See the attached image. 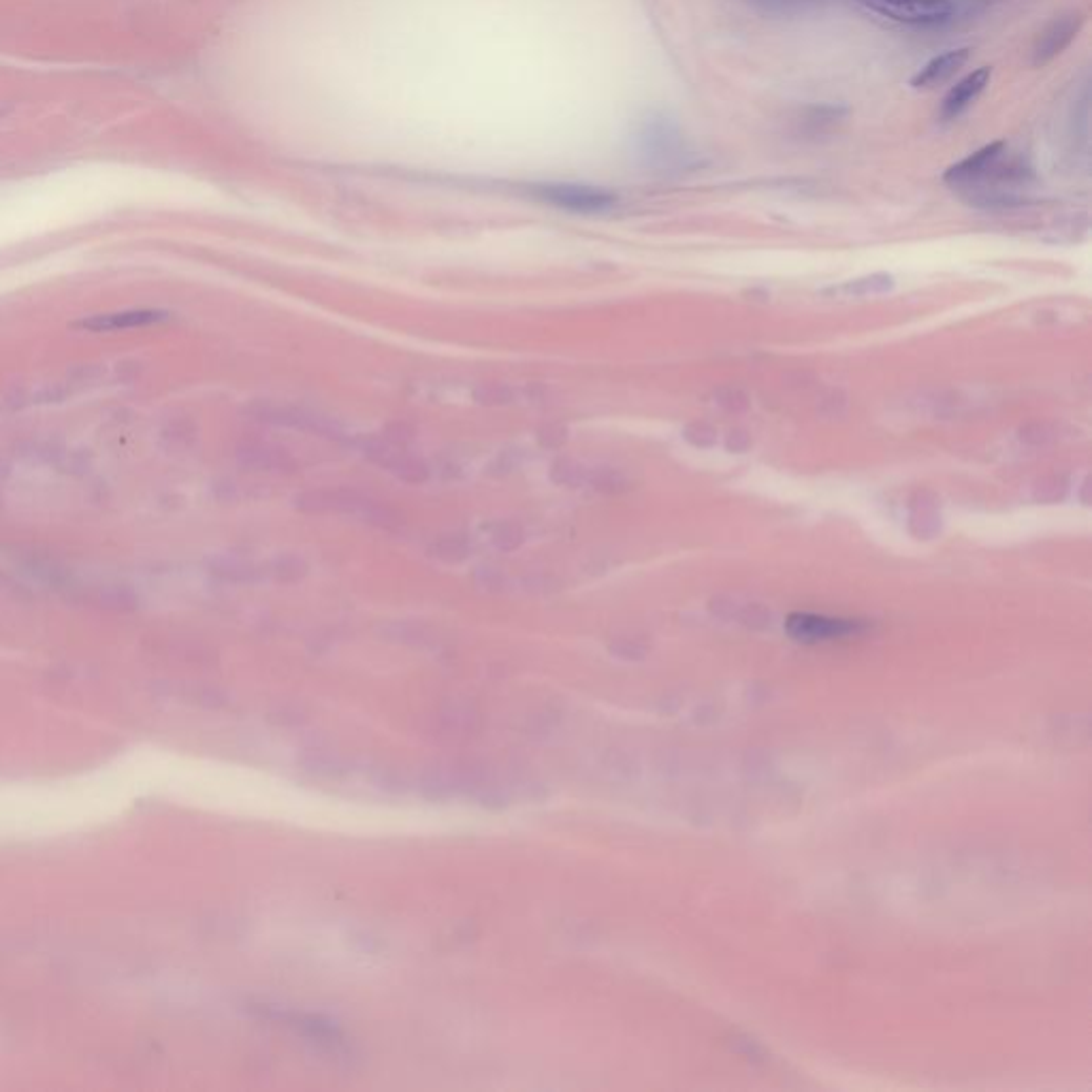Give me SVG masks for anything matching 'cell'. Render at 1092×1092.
Returning a JSON list of instances; mask_svg holds the SVG:
<instances>
[{
    "label": "cell",
    "instance_id": "14",
    "mask_svg": "<svg viewBox=\"0 0 1092 1092\" xmlns=\"http://www.w3.org/2000/svg\"><path fill=\"white\" fill-rule=\"evenodd\" d=\"M371 782L380 792L391 796H404L410 790V778L398 768H376Z\"/></svg>",
    "mask_w": 1092,
    "mask_h": 1092
},
{
    "label": "cell",
    "instance_id": "3",
    "mask_svg": "<svg viewBox=\"0 0 1092 1092\" xmlns=\"http://www.w3.org/2000/svg\"><path fill=\"white\" fill-rule=\"evenodd\" d=\"M867 626L857 619H843V616H828V614H813V612H794L786 621V630L792 639L801 643H824V641H836L847 639L853 634H861Z\"/></svg>",
    "mask_w": 1092,
    "mask_h": 1092
},
{
    "label": "cell",
    "instance_id": "15",
    "mask_svg": "<svg viewBox=\"0 0 1092 1092\" xmlns=\"http://www.w3.org/2000/svg\"><path fill=\"white\" fill-rule=\"evenodd\" d=\"M156 321V315H151V311H133V315H116V317H103V319H97L93 323H88L86 327L90 329H126V327H139V325H145V323H151Z\"/></svg>",
    "mask_w": 1092,
    "mask_h": 1092
},
{
    "label": "cell",
    "instance_id": "4",
    "mask_svg": "<svg viewBox=\"0 0 1092 1092\" xmlns=\"http://www.w3.org/2000/svg\"><path fill=\"white\" fill-rule=\"evenodd\" d=\"M634 143L639 154L649 165H668L679 156V135L676 130L658 116H651L641 122L634 133Z\"/></svg>",
    "mask_w": 1092,
    "mask_h": 1092
},
{
    "label": "cell",
    "instance_id": "12",
    "mask_svg": "<svg viewBox=\"0 0 1092 1092\" xmlns=\"http://www.w3.org/2000/svg\"><path fill=\"white\" fill-rule=\"evenodd\" d=\"M470 798H474L477 805H481L483 809H489V811H502L512 805L510 788L498 784L493 776L487 778V782Z\"/></svg>",
    "mask_w": 1092,
    "mask_h": 1092
},
{
    "label": "cell",
    "instance_id": "7",
    "mask_svg": "<svg viewBox=\"0 0 1092 1092\" xmlns=\"http://www.w3.org/2000/svg\"><path fill=\"white\" fill-rule=\"evenodd\" d=\"M969 56L971 52L967 47L950 49L942 56H934L911 77V86L915 90H932L944 86L969 62Z\"/></svg>",
    "mask_w": 1092,
    "mask_h": 1092
},
{
    "label": "cell",
    "instance_id": "5",
    "mask_svg": "<svg viewBox=\"0 0 1092 1092\" xmlns=\"http://www.w3.org/2000/svg\"><path fill=\"white\" fill-rule=\"evenodd\" d=\"M1081 26H1084L1081 14H1067V16L1056 18L1054 22H1050L1035 41L1033 64L1042 66V64H1048L1050 60H1054L1056 56H1060L1073 43V39L1079 35Z\"/></svg>",
    "mask_w": 1092,
    "mask_h": 1092
},
{
    "label": "cell",
    "instance_id": "10",
    "mask_svg": "<svg viewBox=\"0 0 1092 1092\" xmlns=\"http://www.w3.org/2000/svg\"><path fill=\"white\" fill-rule=\"evenodd\" d=\"M417 786H419V794L429 803H446V801L459 796L450 766H436V768L425 770L419 776Z\"/></svg>",
    "mask_w": 1092,
    "mask_h": 1092
},
{
    "label": "cell",
    "instance_id": "9",
    "mask_svg": "<svg viewBox=\"0 0 1092 1092\" xmlns=\"http://www.w3.org/2000/svg\"><path fill=\"white\" fill-rule=\"evenodd\" d=\"M297 764L301 766L303 772L315 774V776H325V778L344 776L350 772V766H352L346 757H342L340 753L327 751V749H309L297 760Z\"/></svg>",
    "mask_w": 1092,
    "mask_h": 1092
},
{
    "label": "cell",
    "instance_id": "8",
    "mask_svg": "<svg viewBox=\"0 0 1092 1092\" xmlns=\"http://www.w3.org/2000/svg\"><path fill=\"white\" fill-rule=\"evenodd\" d=\"M990 77H992L990 66H982V68L969 73L967 77H963V80L956 86H952L950 93L946 95L944 105H942V118L944 120L960 118L986 90Z\"/></svg>",
    "mask_w": 1092,
    "mask_h": 1092
},
{
    "label": "cell",
    "instance_id": "17",
    "mask_svg": "<svg viewBox=\"0 0 1092 1092\" xmlns=\"http://www.w3.org/2000/svg\"><path fill=\"white\" fill-rule=\"evenodd\" d=\"M508 788L512 792V798L521 801H544L549 796V788L540 784L533 776H517L512 778V784Z\"/></svg>",
    "mask_w": 1092,
    "mask_h": 1092
},
{
    "label": "cell",
    "instance_id": "16",
    "mask_svg": "<svg viewBox=\"0 0 1092 1092\" xmlns=\"http://www.w3.org/2000/svg\"><path fill=\"white\" fill-rule=\"evenodd\" d=\"M271 720L276 726H284V728L301 726V724L309 722V711L301 705V702H282V705L274 707Z\"/></svg>",
    "mask_w": 1092,
    "mask_h": 1092
},
{
    "label": "cell",
    "instance_id": "1",
    "mask_svg": "<svg viewBox=\"0 0 1092 1092\" xmlns=\"http://www.w3.org/2000/svg\"><path fill=\"white\" fill-rule=\"evenodd\" d=\"M535 197L544 201L546 205L574 211V214H602L614 207L616 195H612L606 188L589 186V184H570V182H555V184H540L535 186Z\"/></svg>",
    "mask_w": 1092,
    "mask_h": 1092
},
{
    "label": "cell",
    "instance_id": "11",
    "mask_svg": "<svg viewBox=\"0 0 1092 1092\" xmlns=\"http://www.w3.org/2000/svg\"><path fill=\"white\" fill-rule=\"evenodd\" d=\"M894 286V278L888 276V274H873V276H867V278H857V280H851V282H845L843 286H834L830 290H826L828 295H838V297H867V295H879V292H886Z\"/></svg>",
    "mask_w": 1092,
    "mask_h": 1092
},
{
    "label": "cell",
    "instance_id": "2",
    "mask_svg": "<svg viewBox=\"0 0 1092 1092\" xmlns=\"http://www.w3.org/2000/svg\"><path fill=\"white\" fill-rule=\"evenodd\" d=\"M869 12L909 26H937L954 14L950 0H857Z\"/></svg>",
    "mask_w": 1092,
    "mask_h": 1092
},
{
    "label": "cell",
    "instance_id": "13",
    "mask_svg": "<svg viewBox=\"0 0 1092 1092\" xmlns=\"http://www.w3.org/2000/svg\"><path fill=\"white\" fill-rule=\"evenodd\" d=\"M440 726L444 728V732L448 736H454L457 732H472L474 730V724H477V715L470 707H461V705H450L446 707L442 713H440Z\"/></svg>",
    "mask_w": 1092,
    "mask_h": 1092
},
{
    "label": "cell",
    "instance_id": "6",
    "mask_svg": "<svg viewBox=\"0 0 1092 1092\" xmlns=\"http://www.w3.org/2000/svg\"><path fill=\"white\" fill-rule=\"evenodd\" d=\"M1005 154V143L1003 141H994V143H988L984 145L982 149L969 154L967 159H963L960 163L952 165L944 180L946 184H950L952 188H958V190H971L984 176L986 171L1000 159V156Z\"/></svg>",
    "mask_w": 1092,
    "mask_h": 1092
}]
</instances>
